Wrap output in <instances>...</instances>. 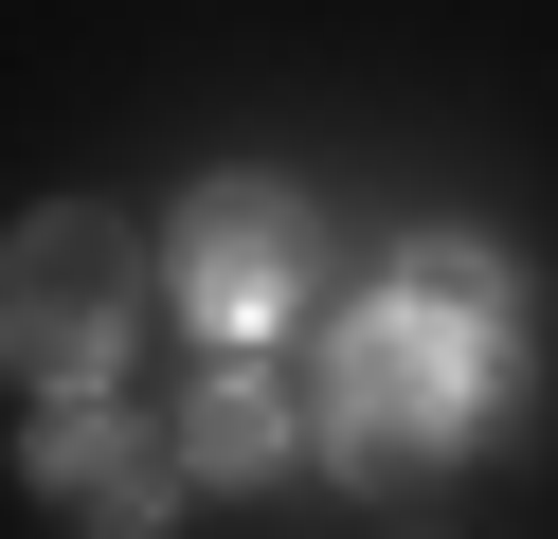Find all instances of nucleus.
<instances>
[{"label":"nucleus","instance_id":"2","mask_svg":"<svg viewBox=\"0 0 558 539\" xmlns=\"http://www.w3.org/2000/svg\"><path fill=\"white\" fill-rule=\"evenodd\" d=\"M162 287H181V323H198L217 359H253L270 323L306 306V216H289V180H198L181 234H162Z\"/></svg>","mask_w":558,"mask_h":539},{"label":"nucleus","instance_id":"1","mask_svg":"<svg viewBox=\"0 0 558 539\" xmlns=\"http://www.w3.org/2000/svg\"><path fill=\"white\" fill-rule=\"evenodd\" d=\"M325 450L361 467V486H414V467H450L486 414H505V359H486V323H450V306H342V342H325Z\"/></svg>","mask_w":558,"mask_h":539},{"label":"nucleus","instance_id":"4","mask_svg":"<svg viewBox=\"0 0 558 539\" xmlns=\"http://www.w3.org/2000/svg\"><path fill=\"white\" fill-rule=\"evenodd\" d=\"M19 467H37V486L73 503L90 539H162V503H181V450H145V431H126V414H90V395H37Z\"/></svg>","mask_w":558,"mask_h":539},{"label":"nucleus","instance_id":"5","mask_svg":"<svg viewBox=\"0 0 558 539\" xmlns=\"http://www.w3.org/2000/svg\"><path fill=\"white\" fill-rule=\"evenodd\" d=\"M306 431H325V395H289L270 359H217V378L181 395V467H217V486H253V467H289Z\"/></svg>","mask_w":558,"mask_h":539},{"label":"nucleus","instance_id":"6","mask_svg":"<svg viewBox=\"0 0 558 539\" xmlns=\"http://www.w3.org/2000/svg\"><path fill=\"white\" fill-rule=\"evenodd\" d=\"M397 306H450V323H505V252H486V234H414V252H397Z\"/></svg>","mask_w":558,"mask_h":539},{"label":"nucleus","instance_id":"3","mask_svg":"<svg viewBox=\"0 0 558 539\" xmlns=\"http://www.w3.org/2000/svg\"><path fill=\"white\" fill-rule=\"evenodd\" d=\"M109 359H126V234L90 198H54V216H19V378L109 395Z\"/></svg>","mask_w":558,"mask_h":539}]
</instances>
